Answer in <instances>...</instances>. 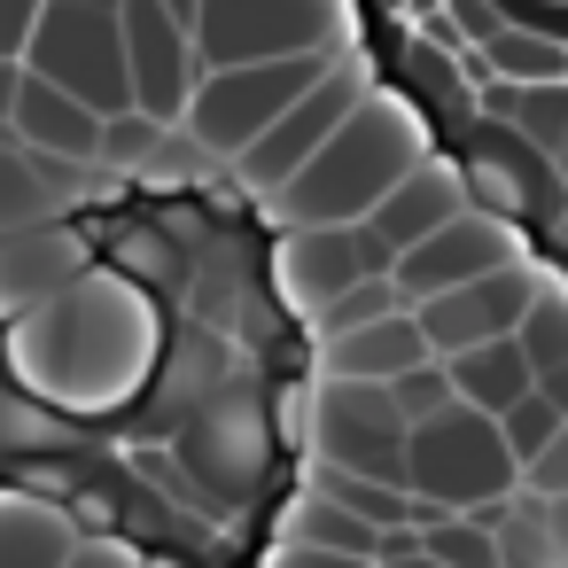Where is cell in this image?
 Listing matches in <instances>:
<instances>
[{
    "instance_id": "1",
    "label": "cell",
    "mask_w": 568,
    "mask_h": 568,
    "mask_svg": "<svg viewBox=\"0 0 568 568\" xmlns=\"http://www.w3.org/2000/svg\"><path fill=\"white\" fill-rule=\"evenodd\" d=\"M48 226L141 296L149 351L118 397L79 405L9 358L0 312V498H40L149 568H265L304 490L320 382L273 219L219 180H118Z\"/></svg>"
},
{
    "instance_id": "2",
    "label": "cell",
    "mask_w": 568,
    "mask_h": 568,
    "mask_svg": "<svg viewBox=\"0 0 568 568\" xmlns=\"http://www.w3.org/2000/svg\"><path fill=\"white\" fill-rule=\"evenodd\" d=\"M413 118L467 211L552 242L568 288V0H420Z\"/></svg>"
},
{
    "instance_id": "3",
    "label": "cell",
    "mask_w": 568,
    "mask_h": 568,
    "mask_svg": "<svg viewBox=\"0 0 568 568\" xmlns=\"http://www.w3.org/2000/svg\"><path fill=\"white\" fill-rule=\"evenodd\" d=\"M405 490L436 514H467V521H490L514 490H521V467L498 436V420L467 413L459 397L436 405L428 420H405Z\"/></svg>"
},
{
    "instance_id": "4",
    "label": "cell",
    "mask_w": 568,
    "mask_h": 568,
    "mask_svg": "<svg viewBox=\"0 0 568 568\" xmlns=\"http://www.w3.org/2000/svg\"><path fill=\"white\" fill-rule=\"evenodd\" d=\"M17 71H32L55 94L87 102L102 125L125 118L133 79H125V40H118V0H40V24H32Z\"/></svg>"
},
{
    "instance_id": "5",
    "label": "cell",
    "mask_w": 568,
    "mask_h": 568,
    "mask_svg": "<svg viewBox=\"0 0 568 568\" xmlns=\"http://www.w3.org/2000/svg\"><path fill=\"white\" fill-rule=\"evenodd\" d=\"M335 24H343L335 0H195V17H187L195 79L203 71L288 63V55H327Z\"/></svg>"
},
{
    "instance_id": "6",
    "label": "cell",
    "mask_w": 568,
    "mask_h": 568,
    "mask_svg": "<svg viewBox=\"0 0 568 568\" xmlns=\"http://www.w3.org/2000/svg\"><path fill=\"white\" fill-rule=\"evenodd\" d=\"M320 71H335V48L327 55H288V63H250V71H203L180 125L195 133L203 156H242Z\"/></svg>"
},
{
    "instance_id": "7",
    "label": "cell",
    "mask_w": 568,
    "mask_h": 568,
    "mask_svg": "<svg viewBox=\"0 0 568 568\" xmlns=\"http://www.w3.org/2000/svg\"><path fill=\"white\" fill-rule=\"evenodd\" d=\"M304 428L320 444V467L405 490V420L382 397V382H327L320 405H304Z\"/></svg>"
},
{
    "instance_id": "8",
    "label": "cell",
    "mask_w": 568,
    "mask_h": 568,
    "mask_svg": "<svg viewBox=\"0 0 568 568\" xmlns=\"http://www.w3.org/2000/svg\"><path fill=\"white\" fill-rule=\"evenodd\" d=\"M118 40H125L133 118H149L156 133L180 125L195 94V48H187V24L172 17V0H118Z\"/></svg>"
},
{
    "instance_id": "9",
    "label": "cell",
    "mask_w": 568,
    "mask_h": 568,
    "mask_svg": "<svg viewBox=\"0 0 568 568\" xmlns=\"http://www.w3.org/2000/svg\"><path fill=\"white\" fill-rule=\"evenodd\" d=\"M351 110H358V71H320V79H312V87H304V94L242 149V180H250L242 195H265V187L296 180V172L335 141V125H343Z\"/></svg>"
},
{
    "instance_id": "10",
    "label": "cell",
    "mask_w": 568,
    "mask_h": 568,
    "mask_svg": "<svg viewBox=\"0 0 568 568\" xmlns=\"http://www.w3.org/2000/svg\"><path fill=\"white\" fill-rule=\"evenodd\" d=\"M529 304H537V281L514 273V265H498V273H475V281L444 288V296H420L413 304V327H420L428 358H452V351H475V343L514 335Z\"/></svg>"
},
{
    "instance_id": "11",
    "label": "cell",
    "mask_w": 568,
    "mask_h": 568,
    "mask_svg": "<svg viewBox=\"0 0 568 568\" xmlns=\"http://www.w3.org/2000/svg\"><path fill=\"white\" fill-rule=\"evenodd\" d=\"M498 265H506V226H490L483 211H452L444 226H428L389 265V281H397L405 304H420V296H444V288H459L475 273H498Z\"/></svg>"
},
{
    "instance_id": "12",
    "label": "cell",
    "mask_w": 568,
    "mask_h": 568,
    "mask_svg": "<svg viewBox=\"0 0 568 568\" xmlns=\"http://www.w3.org/2000/svg\"><path fill=\"white\" fill-rule=\"evenodd\" d=\"M0 133H9L24 156H40V164H94L102 156V118L87 102L55 94L48 79H32V71H17V94H9V110H0Z\"/></svg>"
},
{
    "instance_id": "13",
    "label": "cell",
    "mask_w": 568,
    "mask_h": 568,
    "mask_svg": "<svg viewBox=\"0 0 568 568\" xmlns=\"http://www.w3.org/2000/svg\"><path fill=\"white\" fill-rule=\"evenodd\" d=\"M420 358H428V343H420L413 312H389V320H366V327L335 335L320 366H327V382H397Z\"/></svg>"
},
{
    "instance_id": "14",
    "label": "cell",
    "mask_w": 568,
    "mask_h": 568,
    "mask_svg": "<svg viewBox=\"0 0 568 568\" xmlns=\"http://www.w3.org/2000/svg\"><path fill=\"white\" fill-rule=\"evenodd\" d=\"M436 366H444L452 397H459L467 413H483V420H498L506 405H521V397H529V358H521V343H514V335L475 343V351H452V358H436Z\"/></svg>"
},
{
    "instance_id": "15",
    "label": "cell",
    "mask_w": 568,
    "mask_h": 568,
    "mask_svg": "<svg viewBox=\"0 0 568 568\" xmlns=\"http://www.w3.org/2000/svg\"><path fill=\"white\" fill-rule=\"evenodd\" d=\"M79 529L40 498H0V568H63Z\"/></svg>"
},
{
    "instance_id": "16",
    "label": "cell",
    "mask_w": 568,
    "mask_h": 568,
    "mask_svg": "<svg viewBox=\"0 0 568 568\" xmlns=\"http://www.w3.org/2000/svg\"><path fill=\"white\" fill-rule=\"evenodd\" d=\"M413 545L436 568H498V529L490 521H467V514H436L428 529H413Z\"/></svg>"
},
{
    "instance_id": "17",
    "label": "cell",
    "mask_w": 568,
    "mask_h": 568,
    "mask_svg": "<svg viewBox=\"0 0 568 568\" xmlns=\"http://www.w3.org/2000/svg\"><path fill=\"white\" fill-rule=\"evenodd\" d=\"M389 312H413V304L397 296V281H389V273H366V281L335 288V296H320V327H327V335H351V327L389 320Z\"/></svg>"
},
{
    "instance_id": "18",
    "label": "cell",
    "mask_w": 568,
    "mask_h": 568,
    "mask_svg": "<svg viewBox=\"0 0 568 568\" xmlns=\"http://www.w3.org/2000/svg\"><path fill=\"white\" fill-rule=\"evenodd\" d=\"M552 428H560V413H552V405H545L537 389H529L521 405H506V413H498V436H506L514 467H529V459H537V452L552 444Z\"/></svg>"
},
{
    "instance_id": "19",
    "label": "cell",
    "mask_w": 568,
    "mask_h": 568,
    "mask_svg": "<svg viewBox=\"0 0 568 568\" xmlns=\"http://www.w3.org/2000/svg\"><path fill=\"white\" fill-rule=\"evenodd\" d=\"M382 397L397 405V420H428L436 405H452V382H444L436 358H420V366H405L397 382H382Z\"/></svg>"
},
{
    "instance_id": "20",
    "label": "cell",
    "mask_w": 568,
    "mask_h": 568,
    "mask_svg": "<svg viewBox=\"0 0 568 568\" xmlns=\"http://www.w3.org/2000/svg\"><path fill=\"white\" fill-rule=\"evenodd\" d=\"M521 490H529V498H568V420H560L552 444L521 467Z\"/></svg>"
},
{
    "instance_id": "21",
    "label": "cell",
    "mask_w": 568,
    "mask_h": 568,
    "mask_svg": "<svg viewBox=\"0 0 568 568\" xmlns=\"http://www.w3.org/2000/svg\"><path fill=\"white\" fill-rule=\"evenodd\" d=\"M79 545H87V552H71L63 568H149V560H141V552H125L118 537H79Z\"/></svg>"
},
{
    "instance_id": "22",
    "label": "cell",
    "mask_w": 568,
    "mask_h": 568,
    "mask_svg": "<svg viewBox=\"0 0 568 568\" xmlns=\"http://www.w3.org/2000/svg\"><path fill=\"white\" fill-rule=\"evenodd\" d=\"M273 568H374V560H351V552H320V545H288Z\"/></svg>"
},
{
    "instance_id": "23",
    "label": "cell",
    "mask_w": 568,
    "mask_h": 568,
    "mask_svg": "<svg viewBox=\"0 0 568 568\" xmlns=\"http://www.w3.org/2000/svg\"><path fill=\"white\" fill-rule=\"evenodd\" d=\"M374 568H436L428 552H397V560H374Z\"/></svg>"
}]
</instances>
